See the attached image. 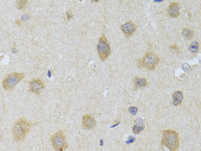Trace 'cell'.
Segmentation results:
<instances>
[{
	"mask_svg": "<svg viewBox=\"0 0 201 151\" xmlns=\"http://www.w3.org/2000/svg\"><path fill=\"white\" fill-rule=\"evenodd\" d=\"M161 143L167 147L170 151H178L180 144L179 134L173 130H165L163 131Z\"/></svg>",
	"mask_w": 201,
	"mask_h": 151,
	"instance_id": "1",
	"label": "cell"
},
{
	"mask_svg": "<svg viewBox=\"0 0 201 151\" xmlns=\"http://www.w3.org/2000/svg\"><path fill=\"white\" fill-rule=\"evenodd\" d=\"M29 130H30V124L24 118L19 119L15 123L12 129V134L14 139L17 142H22L26 137Z\"/></svg>",
	"mask_w": 201,
	"mask_h": 151,
	"instance_id": "2",
	"label": "cell"
},
{
	"mask_svg": "<svg viewBox=\"0 0 201 151\" xmlns=\"http://www.w3.org/2000/svg\"><path fill=\"white\" fill-rule=\"evenodd\" d=\"M97 50L98 56L101 61H105L110 55H111V46L107 41V38L102 35L99 39L97 44Z\"/></svg>",
	"mask_w": 201,
	"mask_h": 151,
	"instance_id": "3",
	"label": "cell"
},
{
	"mask_svg": "<svg viewBox=\"0 0 201 151\" xmlns=\"http://www.w3.org/2000/svg\"><path fill=\"white\" fill-rule=\"evenodd\" d=\"M51 143L56 151H64L68 148V144L62 131H58L51 137Z\"/></svg>",
	"mask_w": 201,
	"mask_h": 151,
	"instance_id": "4",
	"label": "cell"
},
{
	"mask_svg": "<svg viewBox=\"0 0 201 151\" xmlns=\"http://www.w3.org/2000/svg\"><path fill=\"white\" fill-rule=\"evenodd\" d=\"M23 77H24V74H20V73H13V74H9L3 80V87L7 91L13 89L23 79Z\"/></svg>",
	"mask_w": 201,
	"mask_h": 151,
	"instance_id": "5",
	"label": "cell"
},
{
	"mask_svg": "<svg viewBox=\"0 0 201 151\" xmlns=\"http://www.w3.org/2000/svg\"><path fill=\"white\" fill-rule=\"evenodd\" d=\"M159 62V57L153 53H146L145 55L141 60L142 68H146L148 70H154Z\"/></svg>",
	"mask_w": 201,
	"mask_h": 151,
	"instance_id": "6",
	"label": "cell"
},
{
	"mask_svg": "<svg viewBox=\"0 0 201 151\" xmlns=\"http://www.w3.org/2000/svg\"><path fill=\"white\" fill-rule=\"evenodd\" d=\"M44 88V84L39 79H34L29 82V91L35 94H40V92Z\"/></svg>",
	"mask_w": 201,
	"mask_h": 151,
	"instance_id": "7",
	"label": "cell"
},
{
	"mask_svg": "<svg viewBox=\"0 0 201 151\" xmlns=\"http://www.w3.org/2000/svg\"><path fill=\"white\" fill-rule=\"evenodd\" d=\"M136 29V26L132 22H127L124 24L121 25V30L124 34L126 37H130L135 33Z\"/></svg>",
	"mask_w": 201,
	"mask_h": 151,
	"instance_id": "8",
	"label": "cell"
},
{
	"mask_svg": "<svg viewBox=\"0 0 201 151\" xmlns=\"http://www.w3.org/2000/svg\"><path fill=\"white\" fill-rule=\"evenodd\" d=\"M96 126V120L91 115H84L82 117V127L85 130H91Z\"/></svg>",
	"mask_w": 201,
	"mask_h": 151,
	"instance_id": "9",
	"label": "cell"
},
{
	"mask_svg": "<svg viewBox=\"0 0 201 151\" xmlns=\"http://www.w3.org/2000/svg\"><path fill=\"white\" fill-rule=\"evenodd\" d=\"M180 4L178 2H173L169 5V6L167 8V14L170 17L176 18L179 17L180 15Z\"/></svg>",
	"mask_w": 201,
	"mask_h": 151,
	"instance_id": "10",
	"label": "cell"
},
{
	"mask_svg": "<svg viewBox=\"0 0 201 151\" xmlns=\"http://www.w3.org/2000/svg\"><path fill=\"white\" fill-rule=\"evenodd\" d=\"M145 128L144 126V123L142 121V118H137L136 123H135V125L133 126V132L135 134H140L142 131H143Z\"/></svg>",
	"mask_w": 201,
	"mask_h": 151,
	"instance_id": "11",
	"label": "cell"
},
{
	"mask_svg": "<svg viewBox=\"0 0 201 151\" xmlns=\"http://www.w3.org/2000/svg\"><path fill=\"white\" fill-rule=\"evenodd\" d=\"M184 98L183 96V92H180V91H177L175 92H173V104L177 106V105H180L182 100Z\"/></svg>",
	"mask_w": 201,
	"mask_h": 151,
	"instance_id": "12",
	"label": "cell"
},
{
	"mask_svg": "<svg viewBox=\"0 0 201 151\" xmlns=\"http://www.w3.org/2000/svg\"><path fill=\"white\" fill-rule=\"evenodd\" d=\"M134 85H135V89L137 88H141V87H145L148 86V81L144 78H139V77H136L133 80Z\"/></svg>",
	"mask_w": 201,
	"mask_h": 151,
	"instance_id": "13",
	"label": "cell"
},
{
	"mask_svg": "<svg viewBox=\"0 0 201 151\" xmlns=\"http://www.w3.org/2000/svg\"><path fill=\"white\" fill-rule=\"evenodd\" d=\"M194 31L193 30H191L190 29H188V28H185V29H182V35L186 38V39H192L193 37H194Z\"/></svg>",
	"mask_w": 201,
	"mask_h": 151,
	"instance_id": "14",
	"label": "cell"
},
{
	"mask_svg": "<svg viewBox=\"0 0 201 151\" xmlns=\"http://www.w3.org/2000/svg\"><path fill=\"white\" fill-rule=\"evenodd\" d=\"M199 48H200V46H199L198 41H193V42L191 43V45L189 46V50H190L191 53L196 54V53L199 52Z\"/></svg>",
	"mask_w": 201,
	"mask_h": 151,
	"instance_id": "15",
	"label": "cell"
},
{
	"mask_svg": "<svg viewBox=\"0 0 201 151\" xmlns=\"http://www.w3.org/2000/svg\"><path fill=\"white\" fill-rule=\"evenodd\" d=\"M27 5H28L27 0H17L16 2V5L17 7V9H19V10H23Z\"/></svg>",
	"mask_w": 201,
	"mask_h": 151,
	"instance_id": "16",
	"label": "cell"
},
{
	"mask_svg": "<svg viewBox=\"0 0 201 151\" xmlns=\"http://www.w3.org/2000/svg\"><path fill=\"white\" fill-rule=\"evenodd\" d=\"M129 111H130V113L131 115H136L137 113V111H138V108H136L135 106H131V107L129 108Z\"/></svg>",
	"mask_w": 201,
	"mask_h": 151,
	"instance_id": "17",
	"label": "cell"
},
{
	"mask_svg": "<svg viewBox=\"0 0 201 151\" xmlns=\"http://www.w3.org/2000/svg\"><path fill=\"white\" fill-rule=\"evenodd\" d=\"M66 16H67V20H71V19L73 18V17H74V15H73V12H72L71 11H67V13H66Z\"/></svg>",
	"mask_w": 201,
	"mask_h": 151,
	"instance_id": "18",
	"label": "cell"
},
{
	"mask_svg": "<svg viewBox=\"0 0 201 151\" xmlns=\"http://www.w3.org/2000/svg\"><path fill=\"white\" fill-rule=\"evenodd\" d=\"M182 68L184 69V71H185V72L188 73V72H189V71L191 70V67H190V66H189L188 64H186V63H185V64H183V66H182Z\"/></svg>",
	"mask_w": 201,
	"mask_h": 151,
	"instance_id": "19",
	"label": "cell"
},
{
	"mask_svg": "<svg viewBox=\"0 0 201 151\" xmlns=\"http://www.w3.org/2000/svg\"><path fill=\"white\" fill-rule=\"evenodd\" d=\"M119 123H120V121H119V120H116V121L114 122V124H113V125H111V128H114V127H116L117 125H118V124H119Z\"/></svg>",
	"mask_w": 201,
	"mask_h": 151,
	"instance_id": "20",
	"label": "cell"
},
{
	"mask_svg": "<svg viewBox=\"0 0 201 151\" xmlns=\"http://www.w3.org/2000/svg\"><path fill=\"white\" fill-rule=\"evenodd\" d=\"M171 48L173 49V50H175V51H177V52H179V48L177 46H175V45H173V46H171Z\"/></svg>",
	"mask_w": 201,
	"mask_h": 151,
	"instance_id": "21",
	"label": "cell"
},
{
	"mask_svg": "<svg viewBox=\"0 0 201 151\" xmlns=\"http://www.w3.org/2000/svg\"><path fill=\"white\" fill-rule=\"evenodd\" d=\"M134 141H135V138H132V139H130L129 141H127L126 143H127V144H128V143H133Z\"/></svg>",
	"mask_w": 201,
	"mask_h": 151,
	"instance_id": "22",
	"label": "cell"
},
{
	"mask_svg": "<svg viewBox=\"0 0 201 151\" xmlns=\"http://www.w3.org/2000/svg\"><path fill=\"white\" fill-rule=\"evenodd\" d=\"M16 23H17L18 25H21V23H20L19 21H17V22H16Z\"/></svg>",
	"mask_w": 201,
	"mask_h": 151,
	"instance_id": "23",
	"label": "cell"
},
{
	"mask_svg": "<svg viewBox=\"0 0 201 151\" xmlns=\"http://www.w3.org/2000/svg\"><path fill=\"white\" fill-rule=\"evenodd\" d=\"M100 145H101V146L103 145V140H100Z\"/></svg>",
	"mask_w": 201,
	"mask_h": 151,
	"instance_id": "24",
	"label": "cell"
}]
</instances>
